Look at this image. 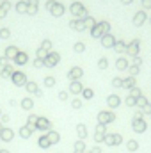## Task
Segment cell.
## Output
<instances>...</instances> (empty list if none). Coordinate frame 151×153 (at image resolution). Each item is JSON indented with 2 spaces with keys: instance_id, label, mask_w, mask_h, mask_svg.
Wrapping results in <instances>:
<instances>
[{
  "instance_id": "obj_49",
  "label": "cell",
  "mask_w": 151,
  "mask_h": 153,
  "mask_svg": "<svg viewBox=\"0 0 151 153\" xmlns=\"http://www.w3.org/2000/svg\"><path fill=\"white\" fill-rule=\"evenodd\" d=\"M137 71H139L137 68H132V70H130V73H132V75H137Z\"/></svg>"
},
{
  "instance_id": "obj_42",
  "label": "cell",
  "mask_w": 151,
  "mask_h": 153,
  "mask_svg": "<svg viewBox=\"0 0 151 153\" xmlns=\"http://www.w3.org/2000/svg\"><path fill=\"white\" fill-rule=\"evenodd\" d=\"M75 50H76V52H84V45H82V43H76Z\"/></svg>"
},
{
  "instance_id": "obj_51",
  "label": "cell",
  "mask_w": 151,
  "mask_h": 153,
  "mask_svg": "<svg viewBox=\"0 0 151 153\" xmlns=\"http://www.w3.org/2000/svg\"><path fill=\"white\" fill-rule=\"evenodd\" d=\"M2 128H4V125H2V123H0V132H2Z\"/></svg>"
},
{
  "instance_id": "obj_39",
  "label": "cell",
  "mask_w": 151,
  "mask_h": 153,
  "mask_svg": "<svg viewBox=\"0 0 151 153\" xmlns=\"http://www.w3.org/2000/svg\"><path fill=\"white\" fill-rule=\"evenodd\" d=\"M107 64H109V62H107V59H100V68H101V70H105V68H107Z\"/></svg>"
},
{
  "instance_id": "obj_7",
  "label": "cell",
  "mask_w": 151,
  "mask_h": 153,
  "mask_svg": "<svg viewBox=\"0 0 151 153\" xmlns=\"http://www.w3.org/2000/svg\"><path fill=\"white\" fill-rule=\"evenodd\" d=\"M32 134H34V128H32V126H29V125H21V126H20V130H18V135H20L21 139H30V137H32Z\"/></svg>"
},
{
  "instance_id": "obj_30",
  "label": "cell",
  "mask_w": 151,
  "mask_h": 153,
  "mask_svg": "<svg viewBox=\"0 0 151 153\" xmlns=\"http://www.w3.org/2000/svg\"><path fill=\"white\" fill-rule=\"evenodd\" d=\"M57 96H59V100H61V102H66V100L70 98V93H68V91H61Z\"/></svg>"
},
{
  "instance_id": "obj_1",
  "label": "cell",
  "mask_w": 151,
  "mask_h": 153,
  "mask_svg": "<svg viewBox=\"0 0 151 153\" xmlns=\"http://www.w3.org/2000/svg\"><path fill=\"white\" fill-rule=\"evenodd\" d=\"M103 144H105V146H110V148H112V146H121V144H123V135L117 134V132H115V134H109V132H107V134H105V139H103Z\"/></svg>"
},
{
  "instance_id": "obj_35",
  "label": "cell",
  "mask_w": 151,
  "mask_h": 153,
  "mask_svg": "<svg viewBox=\"0 0 151 153\" xmlns=\"http://www.w3.org/2000/svg\"><path fill=\"white\" fill-rule=\"evenodd\" d=\"M112 85H114V87H123V80H121V78H114Z\"/></svg>"
},
{
  "instance_id": "obj_40",
  "label": "cell",
  "mask_w": 151,
  "mask_h": 153,
  "mask_svg": "<svg viewBox=\"0 0 151 153\" xmlns=\"http://www.w3.org/2000/svg\"><path fill=\"white\" fill-rule=\"evenodd\" d=\"M142 112H144V114H150V116H151V105H150V103H148V105H144Z\"/></svg>"
},
{
  "instance_id": "obj_20",
  "label": "cell",
  "mask_w": 151,
  "mask_h": 153,
  "mask_svg": "<svg viewBox=\"0 0 151 153\" xmlns=\"http://www.w3.org/2000/svg\"><path fill=\"white\" fill-rule=\"evenodd\" d=\"M25 89H27V93H36L39 87H38L36 82H27V84H25Z\"/></svg>"
},
{
  "instance_id": "obj_36",
  "label": "cell",
  "mask_w": 151,
  "mask_h": 153,
  "mask_svg": "<svg viewBox=\"0 0 151 153\" xmlns=\"http://www.w3.org/2000/svg\"><path fill=\"white\" fill-rule=\"evenodd\" d=\"M103 45H105V46H112V45H114L112 38H110V36H107V38L103 39Z\"/></svg>"
},
{
  "instance_id": "obj_37",
  "label": "cell",
  "mask_w": 151,
  "mask_h": 153,
  "mask_svg": "<svg viewBox=\"0 0 151 153\" xmlns=\"http://www.w3.org/2000/svg\"><path fill=\"white\" fill-rule=\"evenodd\" d=\"M18 52H16V48H7V57H14Z\"/></svg>"
},
{
  "instance_id": "obj_26",
  "label": "cell",
  "mask_w": 151,
  "mask_h": 153,
  "mask_svg": "<svg viewBox=\"0 0 151 153\" xmlns=\"http://www.w3.org/2000/svg\"><path fill=\"white\" fill-rule=\"evenodd\" d=\"M14 61H16L18 64H23V62H27V55H25V53H16V55H14Z\"/></svg>"
},
{
  "instance_id": "obj_11",
  "label": "cell",
  "mask_w": 151,
  "mask_h": 153,
  "mask_svg": "<svg viewBox=\"0 0 151 153\" xmlns=\"http://www.w3.org/2000/svg\"><path fill=\"white\" fill-rule=\"evenodd\" d=\"M87 134H89V130H87V125H84V123H78V125H76V135H78V139L85 141V139H87Z\"/></svg>"
},
{
  "instance_id": "obj_15",
  "label": "cell",
  "mask_w": 151,
  "mask_h": 153,
  "mask_svg": "<svg viewBox=\"0 0 151 153\" xmlns=\"http://www.w3.org/2000/svg\"><path fill=\"white\" fill-rule=\"evenodd\" d=\"M38 146L41 150H48L52 144H50V141H48V137H46V134H41V137L38 139Z\"/></svg>"
},
{
  "instance_id": "obj_28",
  "label": "cell",
  "mask_w": 151,
  "mask_h": 153,
  "mask_svg": "<svg viewBox=\"0 0 151 153\" xmlns=\"http://www.w3.org/2000/svg\"><path fill=\"white\" fill-rule=\"evenodd\" d=\"M103 139H105V135H101V134H96V132H94V137H93V141H94L96 144H101V143H103Z\"/></svg>"
},
{
  "instance_id": "obj_54",
  "label": "cell",
  "mask_w": 151,
  "mask_h": 153,
  "mask_svg": "<svg viewBox=\"0 0 151 153\" xmlns=\"http://www.w3.org/2000/svg\"><path fill=\"white\" fill-rule=\"evenodd\" d=\"M85 153H87V152H85Z\"/></svg>"
},
{
  "instance_id": "obj_43",
  "label": "cell",
  "mask_w": 151,
  "mask_h": 153,
  "mask_svg": "<svg viewBox=\"0 0 151 153\" xmlns=\"http://www.w3.org/2000/svg\"><path fill=\"white\" fill-rule=\"evenodd\" d=\"M53 14H62V7H61V5H57V7H55V11H53Z\"/></svg>"
},
{
  "instance_id": "obj_48",
  "label": "cell",
  "mask_w": 151,
  "mask_h": 153,
  "mask_svg": "<svg viewBox=\"0 0 151 153\" xmlns=\"http://www.w3.org/2000/svg\"><path fill=\"white\" fill-rule=\"evenodd\" d=\"M18 9H20V13H23V9H25V4H20V5H18Z\"/></svg>"
},
{
  "instance_id": "obj_25",
  "label": "cell",
  "mask_w": 151,
  "mask_h": 153,
  "mask_svg": "<svg viewBox=\"0 0 151 153\" xmlns=\"http://www.w3.org/2000/svg\"><path fill=\"white\" fill-rule=\"evenodd\" d=\"M13 73H14V71H13V68H11V66H4V70H2V73H0V75L4 76V78H7V76H11Z\"/></svg>"
},
{
  "instance_id": "obj_16",
  "label": "cell",
  "mask_w": 151,
  "mask_h": 153,
  "mask_svg": "<svg viewBox=\"0 0 151 153\" xmlns=\"http://www.w3.org/2000/svg\"><path fill=\"white\" fill-rule=\"evenodd\" d=\"M59 59H61V57H59L57 53H52V55H48V57L44 59V64H46V66H55V64L59 62Z\"/></svg>"
},
{
  "instance_id": "obj_21",
  "label": "cell",
  "mask_w": 151,
  "mask_h": 153,
  "mask_svg": "<svg viewBox=\"0 0 151 153\" xmlns=\"http://www.w3.org/2000/svg\"><path fill=\"white\" fill-rule=\"evenodd\" d=\"M38 117H39V116H36V114H29V117H27V125L34 128V126H36V123H38Z\"/></svg>"
},
{
  "instance_id": "obj_18",
  "label": "cell",
  "mask_w": 151,
  "mask_h": 153,
  "mask_svg": "<svg viewBox=\"0 0 151 153\" xmlns=\"http://www.w3.org/2000/svg\"><path fill=\"white\" fill-rule=\"evenodd\" d=\"M123 87H126V89H133V87H135V78L130 76V78L123 80Z\"/></svg>"
},
{
  "instance_id": "obj_17",
  "label": "cell",
  "mask_w": 151,
  "mask_h": 153,
  "mask_svg": "<svg viewBox=\"0 0 151 153\" xmlns=\"http://www.w3.org/2000/svg\"><path fill=\"white\" fill-rule=\"evenodd\" d=\"M126 150H128L130 153L137 152V150H139V143H137L135 139H128V143H126Z\"/></svg>"
},
{
  "instance_id": "obj_53",
  "label": "cell",
  "mask_w": 151,
  "mask_h": 153,
  "mask_svg": "<svg viewBox=\"0 0 151 153\" xmlns=\"http://www.w3.org/2000/svg\"><path fill=\"white\" fill-rule=\"evenodd\" d=\"M0 116H2V109H0Z\"/></svg>"
},
{
  "instance_id": "obj_22",
  "label": "cell",
  "mask_w": 151,
  "mask_h": 153,
  "mask_svg": "<svg viewBox=\"0 0 151 153\" xmlns=\"http://www.w3.org/2000/svg\"><path fill=\"white\" fill-rule=\"evenodd\" d=\"M94 132H96V134H101V135H105V134H107V125H101V123H98V125L94 126Z\"/></svg>"
},
{
  "instance_id": "obj_3",
  "label": "cell",
  "mask_w": 151,
  "mask_h": 153,
  "mask_svg": "<svg viewBox=\"0 0 151 153\" xmlns=\"http://www.w3.org/2000/svg\"><path fill=\"white\" fill-rule=\"evenodd\" d=\"M34 130H39L41 134H46V132H50V130H52V121H50L48 117H43V116H39V117H38V123H36V126H34Z\"/></svg>"
},
{
  "instance_id": "obj_4",
  "label": "cell",
  "mask_w": 151,
  "mask_h": 153,
  "mask_svg": "<svg viewBox=\"0 0 151 153\" xmlns=\"http://www.w3.org/2000/svg\"><path fill=\"white\" fill-rule=\"evenodd\" d=\"M11 80H13V84L16 87H25V84H27V76L23 75L21 71H14L11 75Z\"/></svg>"
},
{
  "instance_id": "obj_24",
  "label": "cell",
  "mask_w": 151,
  "mask_h": 153,
  "mask_svg": "<svg viewBox=\"0 0 151 153\" xmlns=\"http://www.w3.org/2000/svg\"><path fill=\"white\" fill-rule=\"evenodd\" d=\"M43 85H44V87H53V85H55V78H53V76H46V78L43 80Z\"/></svg>"
},
{
  "instance_id": "obj_32",
  "label": "cell",
  "mask_w": 151,
  "mask_h": 153,
  "mask_svg": "<svg viewBox=\"0 0 151 153\" xmlns=\"http://www.w3.org/2000/svg\"><path fill=\"white\" fill-rule=\"evenodd\" d=\"M9 121H11V116H9V114H4V112H2V116H0V123H2V125H7Z\"/></svg>"
},
{
  "instance_id": "obj_41",
  "label": "cell",
  "mask_w": 151,
  "mask_h": 153,
  "mask_svg": "<svg viewBox=\"0 0 151 153\" xmlns=\"http://www.w3.org/2000/svg\"><path fill=\"white\" fill-rule=\"evenodd\" d=\"M73 13H76V14H78V13H82V7H80V4H75V5H73Z\"/></svg>"
},
{
  "instance_id": "obj_50",
  "label": "cell",
  "mask_w": 151,
  "mask_h": 153,
  "mask_svg": "<svg viewBox=\"0 0 151 153\" xmlns=\"http://www.w3.org/2000/svg\"><path fill=\"white\" fill-rule=\"evenodd\" d=\"M0 153H11L9 150H0Z\"/></svg>"
},
{
  "instance_id": "obj_47",
  "label": "cell",
  "mask_w": 151,
  "mask_h": 153,
  "mask_svg": "<svg viewBox=\"0 0 151 153\" xmlns=\"http://www.w3.org/2000/svg\"><path fill=\"white\" fill-rule=\"evenodd\" d=\"M9 105H11V107H16L18 103H16V100H9Z\"/></svg>"
},
{
  "instance_id": "obj_29",
  "label": "cell",
  "mask_w": 151,
  "mask_h": 153,
  "mask_svg": "<svg viewBox=\"0 0 151 153\" xmlns=\"http://www.w3.org/2000/svg\"><path fill=\"white\" fill-rule=\"evenodd\" d=\"M130 96H133V98H139V96H142V93H141V89L133 87V89H130Z\"/></svg>"
},
{
  "instance_id": "obj_9",
  "label": "cell",
  "mask_w": 151,
  "mask_h": 153,
  "mask_svg": "<svg viewBox=\"0 0 151 153\" xmlns=\"http://www.w3.org/2000/svg\"><path fill=\"white\" fill-rule=\"evenodd\" d=\"M82 91H84V85L78 82V80H71L70 82V93L76 96V94H82Z\"/></svg>"
},
{
  "instance_id": "obj_52",
  "label": "cell",
  "mask_w": 151,
  "mask_h": 153,
  "mask_svg": "<svg viewBox=\"0 0 151 153\" xmlns=\"http://www.w3.org/2000/svg\"><path fill=\"white\" fill-rule=\"evenodd\" d=\"M123 2H130V0H123Z\"/></svg>"
},
{
  "instance_id": "obj_44",
  "label": "cell",
  "mask_w": 151,
  "mask_h": 153,
  "mask_svg": "<svg viewBox=\"0 0 151 153\" xmlns=\"http://www.w3.org/2000/svg\"><path fill=\"white\" fill-rule=\"evenodd\" d=\"M34 64H36V68H41V66H43V64H44V61H41V59H38V61H36V62H34Z\"/></svg>"
},
{
  "instance_id": "obj_12",
  "label": "cell",
  "mask_w": 151,
  "mask_h": 153,
  "mask_svg": "<svg viewBox=\"0 0 151 153\" xmlns=\"http://www.w3.org/2000/svg\"><path fill=\"white\" fill-rule=\"evenodd\" d=\"M20 107H21L23 111H32V109H34V100H32L30 96H25V98L20 102Z\"/></svg>"
},
{
  "instance_id": "obj_10",
  "label": "cell",
  "mask_w": 151,
  "mask_h": 153,
  "mask_svg": "<svg viewBox=\"0 0 151 153\" xmlns=\"http://www.w3.org/2000/svg\"><path fill=\"white\" fill-rule=\"evenodd\" d=\"M46 137H48V141H50V144L53 146V144H59L61 143V134L57 132V130H50V132H46Z\"/></svg>"
},
{
  "instance_id": "obj_13",
  "label": "cell",
  "mask_w": 151,
  "mask_h": 153,
  "mask_svg": "<svg viewBox=\"0 0 151 153\" xmlns=\"http://www.w3.org/2000/svg\"><path fill=\"white\" fill-rule=\"evenodd\" d=\"M73 150H75V153H85V152H87L85 141H82V139H76L75 144H73Z\"/></svg>"
},
{
  "instance_id": "obj_2",
  "label": "cell",
  "mask_w": 151,
  "mask_h": 153,
  "mask_svg": "<svg viewBox=\"0 0 151 153\" xmlns=\"http://www.w3.org/2000/svg\"><path fill=\"white\" fill-rule=\"evenodd\" d=\"M96 119L101 125H110V123L115 121V112L114 111H100L98 116H96Z\"/></svg>"
},
{
  "instance_id": "obj_14",
  "label": "cell",
  "mask_w": 151,
  "mask_h": 153,
  "mask_svg": "<svg viewBox=\"0 0 151 153\" xmlns=\"http://www.w3.org/2000/svg\"><path fill=\"white\" fill-rule=\"evenodd\" d=\"M84 75V71L80 70V68H71L70 71H68V78L70 80H78V78H82Z\"/></svg>"
},
{
  "instance_id": "obj_33",
  "label": "cell",
  "mask_w": 151,
  "mask_h": 153,
  "mask_svg": "<svg viewBox=\"0 0 151 153\" xmlns=\"http://www.w3.org/2000/svg\"><path fill=\"white\" fill-rule=\"evenodd\" d=\"M126 66H128V62L124 59H119L117 61V70H126Z\"/></svg>"
},
{
  "instance_id": "obj_5",
  "label": "cell",
  "mask_w": 151,
  "mask_h": 153,
  "mask_svg": "<svg viewBox=\"0 0 151 153\" xmlns=\"http://www.w3.org/2000/svg\"><path fill=\"white\" fill-rule=\"evenodd\" d=\"M146 128H148V123L144 119H132V130L135 134H142L146 132Z\"/></svg>"
},
{
  "instance_id": "obj_34",
  "label": "cell",
  "mask_w": 151,
  "mask_h": 153,
  "mask_svg": "<svg viewBox=\"0 0 151 153\" xmlns=\"http://www.w3.org/2000/svg\"><path fill=\"white\" fill-rule=\"evenodd\" d=\"M133 119H144V112L142 111H135L133 112Z\"/></svg>"
},
{
  "instance_id": "obj_19",
  "label": "cell",
  "mask_w": 151,
  "mask_h": 153,
  "mask_svg": "<svg viewBox=\"0 0 151 153\" xmlns=\"http://www.w3.org/2000/svg\"><path fill=\"white\" fill-rule=\"evenodd\" d=\"M82 96H84L85 100H93V96H94V91H93L91 87H84V91H82Z\"/></svg>"
},
{
  "instance_id": "obj_23",
  "label": "cell",
  "mask_w": 151,
  "mask_h": 153,
  "mask_svg": "<svg viewBox=\"0 0 151 153\" xmlns=\"http://www.w3.org/2000/svg\"><path fill=\"white\" fill-rule=\"evenodd\" d=\"M82 105H84V103H82V100H80V98H73V100H71V109L80 111V109H82Z\"/></svg>"
},
{
  "instance_id": "obj_27",
  "label": "cell",
  "mask_w": 151,
  "mask_h": 153,
  "mask_svg": "<svg viewBox=\"0 0 151 153\" xmlns=\"http://www.w3.org/2000/svg\"><path fill=\"white\" fill-rule=\"evenodd\" d=\"M124 103H126L128 107H137V98H133V96H126Z\"/></svg>"
},
{
  "instance_id": "obj_45",
  "label": "cell",
  "mask_w": 151,
  "mask_h": 153,
  "mask_svg": "<svg viewBox=\"0 0 151 153\" xmlns=\"http://www.w3.org/2000/svg\"><path fill=\"white\" fill-rule=\"evenodd\" d=\"M0 36H2V38H7V36H9V30H5V29L0 30Z\"/></svg>"
},
{
  "instance_id": "obj_6",
  "label": "cell",
  "mask_w": 151,
  "mask_h": 153,
  "mask_svg": "<svg viewBox=\"0 0 151 153\" xmlns=\"http://www.w3.org/2000/svg\"><path fill=\"white\" fill-rule=\"evenodd\" d=\"M13 139H14V130L9 128V126H4L2 132H0V141H4V143H11Z\"/></svg>"
},
{
  "instance_id": "obj_38",
  "label": "cell",
  "mask_w": 151,
  "mask_h": 153,
  "mask_svg": "<svg viewBox=\"0 0 151 153\" xmlns=\"http://www.w3.org/2000/svg\"><path fill=\"white\" fill-rule=\"evenodd\" d=\"M87 153H101V148H100V146H94V148L87 150Z\"/></svg>"
},
{
  "instance_id": "obj_8",
  "label": "cell",
  "mask_w": 151,
  "mask_h": 153,
  "mask_svg": "<svg viewBox=\"0 0 151 153\" xmlns=\"http://www.w3.org/2000/svg\"><path fill=\"white\" fill-rule=\"evenodd\" d=\"M121 105V98L117 96V94H110V96H107V107L114 111V109H117Z\"/></svg>"
},
{
  "instance_id": "obj_46",
  "label": "cell",
  "mask_w": 151,
  "mask_h": 153,
  "mask_svg": "<svg viewBox=\"0 0 151 153\" xmlns=\"http://www.w3.org/2000/svg\"><path fill=\"white\" fill-rule=\"evenodd\" d=\"M34 94H36V96H38V98H43V91H41V89H38V91H36V93H34Z\"/></svg>"
},
{
  "instance_id": "obj_31",
  "label": "cell",
  "mask_w": 151,
  "mask_h": 153,
  "mask_svg": "<svg viewBox=\"0 0 151 153\" xmlns=\"http://www.w3.org/2000/svg\"><path fill=\"white\" fill-rule=\"evenodd\" d=\"M144 105H148V102H146V98H144V96H139V98H137V107H141V109H144Z\"/></svg>"
}]
</instances>
